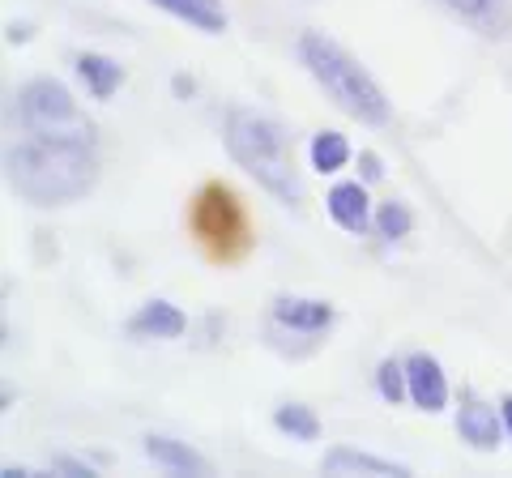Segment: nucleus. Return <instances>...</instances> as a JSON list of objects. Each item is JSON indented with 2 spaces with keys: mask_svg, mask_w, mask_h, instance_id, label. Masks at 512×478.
<instances>
[{
  "mask_svg": "<svg viewBox=\"0 0 512 478\" xmlns=\"http://www.w3.org/2000/svg\"><path fill=\"white\" fill-rule=\"evenodd\" d=\"M13 193L30 205H69L94 188V141L90 129H60V133H35L18 141L5 154Z\"/></svg>",
  "mask_w": 512,
  "mask_h": 478,
  "instance_id": "obj_1",
  "label": "nucleus"
},
{
  "mask_svg": "<svg viewBox=\"0 0 512 478\" xmlns=\"http://www.w3.org/2000/svg\"><path fill=\"white\" fill-rule=\"evenodd\" d=\"M227 150L239 167L261 188H269L278 201L299 205L303 184L291 163V146H286V133L274 120L256 116V111H231L227 116Z\"/></svg>",
  "mask_w": 512,
  "mask_h": 478,
  "instance_id": "obj_2",
  "label": "nucleus"
},
{
  "mask_svg": "<svg viewBox=\"0 0 512 478\" xmlns=\"http://www.w3.org/2000/svg\"><path fill=\"white\" fill-rule=\"evenodd\" d=\"M299 60L308 65V73L316 77V82L329 90V99L342 111H350L355 120H363V124L389 120V99H384L380 86L372 82V73H367L355 56H346L333 39L308 30V35L299 39Z\"/></svg>",
  "mask_w": 512,
  "mask_h": 478,
  "instance_id": "obj_3",
  "label": "nucleus"
},
{
  "mask_svg": "<svg viewBox=\"0 0 512 478\" xmlns=\"http://www.w3.org/2000/svg\"><path fill=\"white\" fill-rule=\"evenodd\" d=\"M18 111L35 133H60V129H69V124H77V103L69 99V90L60 82H47V77L22 86Z\"/></svg>",
  "mask_w": 512,
  "mask_h": 478,
  "instance_id": "obj_4",
  "label": "nucleus"
},
{
  "mask_svg": "<svg viewBox=\"0 0 512 478\" xmlns=\"http://www.w3.org/2000/svg\"><path fill=\"white\" fill-rule=\"evenodd\" d=\"M406 385H410V402L419 406V410H444L448 402V380L440 372V363L431 359V355H414L406 363Z\"/></svg>",
  "mask_w": 512,
  "mask_h": 478,
  "instance_id": "obj_5",
  "label": "nucleus"
},
{
  "mask_svg": "<svg viewBox=\"0 0 512 478\" xmlns=\"http://www.w3.org/2000/svg\"><path fill=\"white\" fill-rule=\"evenodd\" d=\"M457 432L466 444H474V449H495V444H500V419H495V410L487 402L470 397V402L457 410Z\"/></svg>",
  "mask_w": 512,
  "mask_h": 478,
  "instance_id": "obj_6",
  "label": "nucleus"
},
{
  "mask_svg": "<svg viewBox=\"0 0 512 478\" xmlns=\"http://www.w3.org/2000/svg\"><path fill=\"white\" fill-rule=\"evenodd\" d=\"M325 201H329V214H333V222H338L342 231H355V235L367 231V222H372V205H367V193L359 184H338Z\"/></svg>",
  "mask_w": 512,
  "mask_h": 478,
  "instance_id": "obj_7",
  "label": "nucleus"
},
{
  "mask_svg": "<svg viewBox=\"0 0 512 478\" xmlns=\"http://www.w3.org/2000/svg\"><path fill=\"white\" fill-rule=\"evenodd\" d=\"M274 321L286 325V329H299V333H320V329H329L333 308L316 304V299H278Z\"/></svg>",
  "mask_w": 512,
  "mask_h": 478,
  "instance_id": "obj_8",
  "label": "nucleus"
},
{
  "mask_svg": "<svg viewBox=\"0 0 512 478\" xmlns=\"http://www.w3.org/2000/svg\"><path fill=\"white\" fill-rule=\"evenodd\" d=\"M128 333H133V338H180V333H184V316H180V308L154 299V304H146L133 316V321H128Z\"/></svg>",
  "mask_w": 512,
  "mask_h": 478,
  "instance_id": "obj_9",
  "label": "nucleus"
},
{
  "mask_svg": "<svg viewBox=\"0 0 512 478\" xmlns=\"http://www.w3.org/2000/svg\"><path fill=\"white\" fill-rule=\"evenodd\" d=\"M146 457L154 461V466L175 470V474H205V470H210L201 453H192L188 444L167 440V436H150V440H146Z\"/></svg>",
  "mask_w": 512,
  "mask_h": 478,
  "instance_id": "obj_10",
  "label": "nucleus"
},
{
  "mask_svg": "<svg viewBox=\"0 0 512 478\" xmlns=\"http://www.w3.org/2000/svg\"><path fill=\"white\" fill-rule=\"evenodd\" d=\"M158 9H167L171 18H180L188 26L205 30V35H218L222 26H227V13H222L218 0H154Z\"/></svg>",
  "mask_w": 512,
  "mask_h": 478,
  "instance_id": "obj_11",
  "label": "nucleus"
},
{
  "mask_svg": "<svg viewBox=\"0 0 512 478\" xmlns=\"http://www.w3.org/2000/svg\"><path fill=\"white\" fill-rule=\"evenodd\" d=\"M77 77L86 82V90L94 94V99H111V94L120 90V82H124V69L116 65V60L86 52V56H77Z\"/></svg>",
  "mask_w": 512,
  "mask_h": 478,
  "instance_id": "obj_12",
  "label": "nucleus"
},
{
  "mask_svg": "<svg viewBox=\"0 0 512 478\" xmlns=\"http://www.w3.org/2000/svg\"><path fill=\"white\" fill-rule=\"evenodd\" d=\"M325 470L329 474H406V466H397V461H384V457L359 453V449H333V453H325Z\"/></svg>",
  "mask_w": 512,
  "mask_h": 478,
  "instance_id": "obj_13",
  "label": "nucleus"
},
{
  "mask_svg": "<svg viewBox=\"0 0 512 478\" xmlns=\"http://www.w3.org/2000/svg\"><path fill=\"white\" fill-rule=\"evenodd\" d=\"M350 158V146L342 133H316L312 137V167L316 171H342Z\"/></svg>",
  "mask_w": 512,
  "mask_h": 478,
  "instance_id": "obj_14",
  "label": "nucleus"
},
{
  "mask_svg": "<svg viewBox=\"0 0 512 478\" xmlns=\"http://www.w3.org/2000/svg\"><path fill=\"white\" fill-rule=\"evenodd\" d=\"M274 423H278V432H286L291 440H316L320 436V423H316V414L308 406H278L274 414Z\"/></svg>",
  "mask_w": 512,
  "mask_h": 478,
  "instance_id": "obj_15",
  "label": "nucleus"
},
{
  "mask_svg": "<svg viewBox=\"0 0 512 478\" xmlns=\"http://www.w3.org/2000/svg\"><path fill=\"white\" fill-rule=\"evenodd\" d=\"M376 389H380L384 402H402V397H410V385H406V368H402V363L384 359V363H380V372H376Z\"/></svg>",
  "mask_w": 512,
  "mask_h": 478,
  "instance_id": "obj_16",
  "label": "nucleus"
},
{
  "mask_svg": "<svg viewBox=\"0 0 512 478\" xmlns=\"http://www.w3.org/2000/svg\"><path fill=\"white\" fill-rule=\"evenodd\" d=\"M376 231L384 239H402L410 231V210L402 201H389V205H380V214H376Z\"/></svg>",
  "mask_w": 512,
  "mask_h": 478,
  "instance_id": "obj_17",
  "label": "nucleus"
},
{
  "mask_svg": "<svg viewBox=\"0 0 512 478\" xmlns=\"http://www.w3.org/2000/svg\"><path fill=\"white\" fill-rule=\"evenodd\" d=\"M495 5V0H448V9L466 13V18H483V13Z\"/></svg>",
  "mask_w": 512,
  "mask_h": 478,
  "instance_id": "obj_18",
  "label": "nucleus"
},
{
  "mask_svg": "<svg viewBox=\"0 0 512 478\" xmlns=\"http://www.w3.org/2000/svg\"><path fill=\"white\" fill-rule=\"evenodd\" d=\"M359 167H363V180H380V158L376 154H359Z\"/></svg>",
  "mask_w": 512,
  "mask_h": 478,
  "instance_id": "obj_19",
  "label": "nucleus"
},
{
  "mask_svg": "<svg viewBox=\"0 0 512 478\" xmlns=\"http://www.w3.org/2000/svg\"><path fill=\"white\" fill-rule=\"evenodd\" d=\"M504 423H508V432H512V397H504Z\"/></svg>",
  "mask_w": 512,
  "mask_h": 478,
  "instance_id": "obj_20",
  "label": "nucleus"
}]
</instances>
